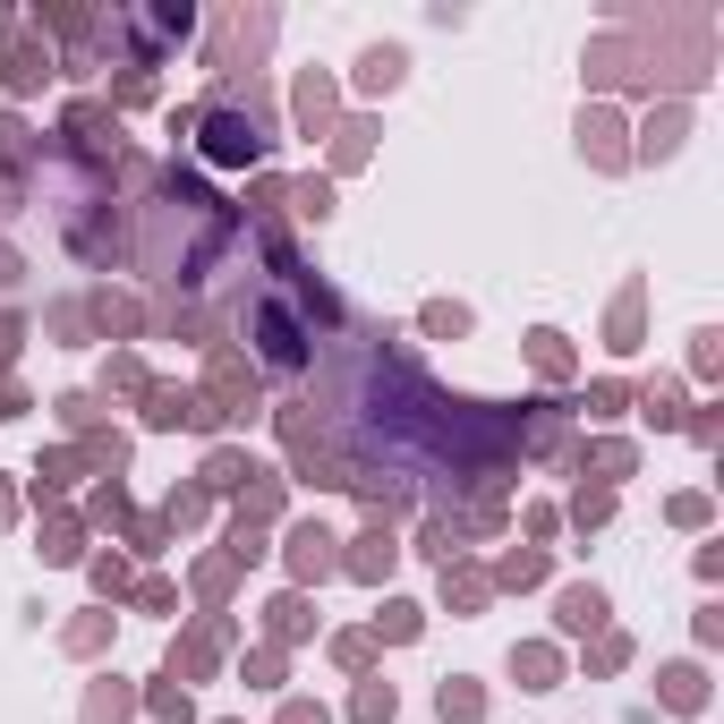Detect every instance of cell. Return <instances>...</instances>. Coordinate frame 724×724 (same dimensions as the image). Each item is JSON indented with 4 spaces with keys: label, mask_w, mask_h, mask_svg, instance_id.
Instances as JSON below:
<instances>
[{
    "label": "cell",
    "mask_w": 724,
    "mask_h": 724,
    "mask_svg": "<svg viewBox=\"0 0 724 724\" xmlns=\"http://www.w3.org/2000/svg\"><path fill=\"white\" fill-rule=\"evenodd\" d=\"M205 129H213V163H256L264 154V136L248 129V120H231V111H213Z\"/></svg>",
    "instance_id": "cell-2"
},
{
    "label": "cell",
    "mask_w": 724,
    "mask_h": 724,
    "mask_svg": "<svg viewBox=\"0 0 724 724\" xmlns=\"http://www.w3.org/2000/svg\"><path fill=\"white\" fill-rule=\"evenodd\" d=\"M512 673H520L528 691H555V673H562V665H555V648H512Z\"/></svg>",
    "instance_id": "cell-5"
},
{
    "label": "cell",
    "mask_w": 724,
    "mask_h": 724,
    "mask_svg": "<svg viewBox=\"0 0 724 724\" xmlns=\"http://www.w3.org/2000/svg\"><path fill=\"white\" fill-rule=\"evenodd\" d=\"M248 332H256V350H264V366H273V375H298V366L316 359V332L298 325L282 298H248Z\"/></svg>",
    "instance_id": "cell-1"
},
{
    "label": "cell",
    "mask_w": 724,
    "mask_h": 724,
    "mask_svg": "<svg viewBox=\"0 0 724 724\" xmlns=\"http://www.w3.org/2000/svg\"><path fill=\"white\" fill-rule=\"evenodd\" d=\"M673 145H682V111H665L657 129H648V154H673Z\"/></svg>",
    "instance_id": "cell-16"
},
{
    "label": "cell",
    "mask_w": 724,
    "mask_h": 724,
    "mask_svg": "<svg viewBox=\"0 0 724 724\" xmlns=\"http://www.w3.org/2000/svg\"><path fill=\"white\" fill-rule=\"evenodd\" d=\"M443 596H452V605H486V580H469V571L443 562Z\"/></svg>",
    "instance_id": "cell-12"
},
{
    "label": "cell",
    "mask_w": 724,
    "mask_h": 724,
    "mask_svg": "<svg viewBox=\"0 0 724 724\" xmlns=\"http://www.w3.org/2000/svg\"><path fill=\"white\" fill-rule=\"evenodd\" d=\"M350 571H359V580H384V571H393V537H384V528H375V537H359Z\"/></svg>",
    "instance_id": "cell-7"
},
{
    "label": "cell",
    "mask_w": 724,
    "mask_h": 724,
    "mask_svg": "<svg viewBox=\"0 0 724 724\" xmlns=\"http://www.w3.org/2000/svg\"><path fill=\"white\" fill-rule=\"evenodd\" d=\"M205 478H213V486H239V478H256V469L239 461V452H213V461H205Z\"/></svg>",
    "instance_id": "cell-13"
},
{
    "label": "cell",
    "mask_w": 724,
    "mask_h": 724,
    "mask_svg": "<svg viewBox=\"0 0 724 724\" xmlns=\"http://www.w3.org/2000/svg\"><path fill=\"white\" fill-rule=\"evenodd\" d=\"M384 716H393V691H384V682H366V691H359V724H384Z\"/></svg>",
    "instance_id": "cell-14"
},
{
    "label": "cell",
    "mask_w": 724,
    "mask_h": 724,
    "mask_svg": "<svg viewBox=\"0 0 724 724\" xmlns=\"http://www.w3.org/2000/svg\"><path fill=\"white\" fill-rule=\"evenodd\" d=\"M298 213H316V222L332 213V188H325V179H307V188H298Z\"/></svg>",
    "instance_id": "cell-17"
},
{
    "label": "cell",
    "mask_w": 724,
    "mask_h": 724,
    "mask_svg": "<svg viewBox=\"0 0 724 724\" xmlns=\"http://www.w3.org/2000/svg\"><path fill=\"white\" fill-rule=\"evenodd\" d=\"M290 571H298V580H325V571H332V537H325V528H298V537H290Z\"/></svg>",
    "instance_id": "cell-4"
},
{
    "label": "cell",
    "mask_w": 724,
    "mask_h": 724,
    "mask_svg": "<svg viewBox=\"0 0 724 724\" xmlns=\"http://www.w3.org/2000/svg\"><path fill=\"white\" fill-rule=\"evenodd\" d=\"M699 699H707V682H699V665H673V673H665V707H682V716H691Z\"/></svg>",
    "instance_id": "cell-8"
},
{
    "label": "cell",
    "mask_w": 724,
    "mask_h": 724,
    "mask_svg": "<svg viewBox=\"0 0 724 724\" xmlns=\"http://www.w3.org/2000/svg\"><path fill=\"white\" fill-rule=\"evenodd\" d=\"M282 724H325V707H307V699H298V707H290Z\"/></svg>",
    "instance_id": "cell-19"
},
{
    "label": "cell",
    "mask_w": 724,
    "mask_h": 724,
    "mask_svg": "<svg viewBox=\"0 0 724 724\" xmlns=\"http://www.w3.org/2000/svg\"><path fill=\"white\" fill-rule=\"evenodd\" d=\"M273 630H282V639H290V630H307V605H298V596H282V605H273Z\"/></svg>",
    "instance_id": "cell-18"
},
{
    "label": "cell",
    "mask_w": 724,
    "mask_h": 724,
    "mask_svg": "<svg viewBox=\"0 0 724 724\" xmlns=\"http://www.w3.org/2000/svg\"><path fill=\"white\" fill-rule=\"evenodd\" d=\"M614 136H623V129H614L605 111H589V120H580V145H589L596 163H623V145H614Z\"/></svg>",
    "instance_id": "cell-6"
},
{
    "label": "cell",
    "mask_w": 724,
    "mask_h": 724,
    "mask_svg": "<svg viewBox=\"0 0 724 724\" xmlns=\"http://www.w3.org/2000/svg\"><path fill=\"white\" fill-rule=\"evenodd\" d=\"M443 716L469 724V716H478V691H469V682H443Z\"/></svg>",
    "instance_id": "cell-15"
},
{
    "label": "cell",
    "mask_w": 724,
    "mask_h": 724,
    "mask_svg": "<svg viewBox=\"0 0 724 724\" xmlns=\"http://www.w3.org/2000/svg\"><path fill=\"white\" fill-rule=\"evenodd\" d=\"M9 341H18V325H9V316H0V359H9Z\"/></svg>",
    "instance_id": "cell-20"
},
{
    "label": "cell",
    "mask_w": 724,
    "mask_h": 724,
    "mask_svg": "<svg viewBox=\"0 0 724 724\" xmlns=\"http://www.w3.org/2000/svg\"><path fill=\"white\" fill-rule=\"evenodd\" d=\"M401 68H409V61L384 43V52H366V61H359V86H401Z\"/></svg>",
    "instance_id": "cell-10"
},
{
    "label": "cell",
    "mask_w": 724,
    "mask_h": 724,
    "mask_svg": "<svg viewBox=\"0 0 724 724\" xmlns=\"http://www.w3.org/2000/svg\"><path fill=\"white\" fill-rule=\"evenodd\" d=\"M34 77H43V61H34V52H0V86H18V95H26Z\"/></svg>",
    "instance_id": "cell-11"
},
{
    "label": "cell",
    "mask_w": 724,
    "mask_h": 724,
    "mask_svg": "<svg viewBox=\"0 0 724 724\" xmlns=\"http://www.w3.org/2000/svg\"><path fill=\"white\" fill-rule=\"evenodd\" d=\"M596 623H605V596H596V589L562 596V630H596Z\"/></svg>",
    "instance_id": "cell-9"
},
{
    "label": "cell",
    "mask_w": 724,
    "mask_h": 724,
    "mask_svg": "<svg viewBox=\"0 0 724 724\" xmlns=\"http://www.w3.org/2000/svg\"><path fill=\"white\" fill-rule=\"evenodd\" d=\"M154 427H222V409L213 401H197V393H154V409H145Z\"/></svg>",
    "instance_id": "cell-3"
}]
</instances>
